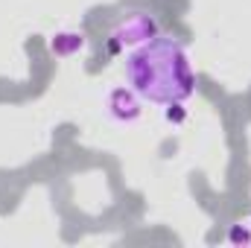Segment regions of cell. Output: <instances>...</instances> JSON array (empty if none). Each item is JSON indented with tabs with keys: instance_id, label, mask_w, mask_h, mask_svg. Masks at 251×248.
<instances>
[{
	"instance_id": "obj_1",
	"label": "cell",
	"mask_w": 251,
	"mask_h": 248,
	"mask_svg": "<svg viewBox=\"0 0 251 248\" xmlns=\"http://www.w3.org/2000/svg\"><path fill=\"white\" fill-rule=\"evenodd\" d=\"M131 79L149 99H170L190 94V70L178 44L158 41L131 59Z\"/></svg>"
}]
</instances>
